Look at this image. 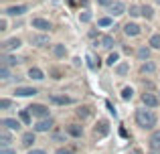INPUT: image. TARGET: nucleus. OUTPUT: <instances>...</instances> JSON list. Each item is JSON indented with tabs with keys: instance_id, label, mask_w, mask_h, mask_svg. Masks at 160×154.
I'll return each mask as SVG.
<instances>
[{
	"instance_id": "nucleus-1",
	"label": "nucleus",
	"mask_w": 160,
	"mask_h": 154,
	"mask_svg": "<svg viewBox=\"0 0 160 154\" xmlns=\"http://www.w3.org/2000/svg\"><path fill=\"white\" fill-rule=\"evenodd\" d=\"M136 124L144 130H152L154 124H156V116H154L152 110H136Z\"/></svg>"
},
{
	"instance_id": "nucleus-2",
	"label": "nucleus",
	"mask_w": 160,
	"mask_h": 154,
	"mask_svg": "<svg viewBox=\"0 0 160 154\" xmlns=\"http://www.w3.org/2000/svg\"><path fill=\"white\" fill-rule=\"evenodd\" d=\"M28 112H31L32 116H37V118H49V107L43 106V103H32V106L28 107Z\"/></svg>"
},
{
	"instance_id": "nucleus-3",
	"label": "nucleus",
	"mask_w": 160,
	"mask_h": 154,
	"mask_svg": "<svg viewBox=\"0 0 160 154\" xmlns=\"http://www.w3.org/2000/svg\"><path fill=\"white\" fill-rule=\"evenodd\" d=\"M49 102L55 103V106H69V103H73V97H69V95L51 93V95H49Z\"/></svg>"
},
{
	"instance_id": "nucleus-4",
	"label": "nucleus",
	"mask_w": 160,
	"mask_h": 154,
	"mask_svg": "<svg viewBox=\"0 0 160 154\" xmlns=\"http://www.w3.org/2000/svg\"><path fill=\"white\" fill-rule=\"evenodd\" d=\"M20 45H22V41H20L18 37H12V39H6L2 45H0V47H2L4 53H8V51H14V49H18Z\"/></svg>"
},
{
	"instance_id": "nucleus-5",
	"label": "nucleus",
	"mask_w": 160,
	"mask_h": 154,
	"mask_svg": "<svg viewBox=\"0 0 160 154\" xmlns=\"http://www.w3.org/2000/svg\"><path fill=\"white\" fill-rule=\"evenodd\" d=\"M53 128V120L51 118H41L35 124V132H49Z\"/></svg>"
},
{
	"instance_id": "nucleus-6",
	"label": "nucleus",
	"mask_w": 160,
	"mask_h": 154,
	"mask_svg": "<svg viewBox=\"0 0 160 154\" xmlns=\"http://www.w3.org/2000/svg\"><path fill=\"white\" fill-rule=\"evenodd\" d=\"M27 10H28V6H24V4H16V6H8L6 8V14L8 16H20V14H24Z\"/></svg>"
},
{
	"instance_id": "nucleus-7",
	"label": "nucleus",
	"mask_w": 160,
	"mask_h": 154,
	"mask_svg": "<svg viewBox=\"0 0 160 154\" xmlns=\"http://www.w3.org/2000/svg\"><path fill=\"white\" fill-rule=\"evenodd\" d=\"M142 103H144L146 107H156L160 103V99L154 93H144V95H142Z\"/></svg>"
},
{
	"instance_id": "nucleus-8",
	"label": "nucleus",
	"mask_w": 160,
	"mask_h": 154,
	"mask_svg": "<svg viewBox=\"0 0 160 154\" xmlns=\"http://www.w3.org/2000/svg\"><path fill=\"white\" fill-rule=\"evenodd\" d=\"M93 134L98 136V138H102V136H108V134H109V124L106 122V120H102V122H99L98 126H95Z\"/></svg>"
},
{
	"instance_id": "nucleus-9",
	"label": "nucleus",
	"mask_w": 160,
	"mask_h": 154,
	"mask_svg": "<svg viewBox=\"0 0 160 154\" xmlns=\"http://www.w3.org/2000/svg\"><path fill=\"white\" fill-rule=\"evenodd\" d=\"M140 31H142V28L138 27L136 22H128V24H124V32H126L128 37H138V35H140Z\"/></svg>"
},
{
	"instance_id": "nucleus-10",
	"label": "nucleus",
	"mask_w": 160,
	"mask_h": 154,
	"mask_svg": "<svg viewBox=\"0 0 160 154\" xmlns=\"http://www.w3.org/2000/svg\"><path fill=\"white\" fill-rule=\"evenodd\" d=\"M14 93L18 95V97H31V95L39 93V91H37L35 87H16V89H14Z\"/></svg>"
},
{
	"instance_id": "nucleus-11",
	"label": "nucleus",
	"mask_w": 160,
	"mask_h": 154,
	"mask_svg": "<svg viewBox=\"0 0 160 154\" xmlns=\"http://www.w3.org/2000/svg\"><path fill=\"white\" fill-rule=\"evenodd\" d=\"M31 43L37 47H45L49 45V35H31Z\"/></svg>"
},
{
	"instance_id": "nucleus-12",
	"label": "nucleus",
	"mask_w": 160,
	"mask_h": 154,
	"mask_svg": "<svg viewBox=\"0 0 160 154\" xmlns=\"http://www.w3.org/2000/svg\"><path fill=\"white\" fill-rule=\"evenodd\" d=\"M31 24H32V28H39V31H49L51 28V22L45 18H32Z\"/></svg>"
},
{
	"instance_id": "nucleus-13",
	"label": "nucleus",
	"mask_w": 160,
	"mask_h": 154,
	"mask_svg": "<svg viewBox=\"0 0 160 154\" xmlns=\"http://www.w3.org/2000/svg\"><path fill=\"white\" fill-rule=\"evenodd\" d=\"M35 142H37V138H35V132H27V134H22V140H20V144H22L24 148H31Z\"/></svg>"
},
{
	"instance_id": "nucleus-14",
	"label": "nucleus",
	"mask_w": 160,
	"mask_h": 154,
	"mask_svg": "<svg viewBox=\"0 0 160 154\" xmlns=\"http://www.w3.org/2000/svg\"><path fill=\"white\" fill-rule=\"evenodd\" d=\"M2 126L8 128V130H16V132L20 130V122H18V120H12V118H4L2 120Z\"/></svg>"
},
{
	"instance_id": "nucleus-15",
	"label": "nucleus",
	"mask_w": 160,
	"mask_h": 154,
	"mask_svg": "<svg viewBox=\"0 0 160 154\" xmlns=\"http://www.w3.org/2000/svg\"><path fill=\"white\" fill-rule=\"evenodd\" d=\"M124 10H126V4L124 2H112V6H109V12H112L113 16L124 14Z\"/></svg>"
},
{
	"instance_id": "nucleus-16",
	"label": "nucleus",
	"mask_w": 160,
	"mask_h": 154,
	"mask_svg": "<svg viewBox=\"0 0 160 154\" xmlns=\"http://www.w3.org/2000/svg\"><path fill=\"white\" fill-rule=\"evenodd\" d=\"M67 134H71L73 138H81L83 128H81V126H77V124H69V126H67Z\"/></svg>"
},
{
	"instance_id": "nucleus-17",
	"label": "nucleus",
	"mask_w": 160,
	"mask_h": 154,
	"mask_svg": "<svg viewBox=\"0 0 160 154\" xmlns=\"http://www.w3.org/2000/svg\"><path fill=\"white\" fill-rule=\"evenodd\" d=\"M85 59H87V67H89L91 71H95V69H99V59H98V57L93 55V53H87V57H85Z\"/></svg>"
},
{
	"instance_id": "nucleus-18",
	"label": "nucleus",
	"mask_w": 160,
	"mask_h": 154,
	"mask_svg": "<svg viewBox=\"0 0 160 154\" xmlns=\"http://www.w3.org/2000/svg\"><path fill=\"white\" fill-rule=\"evenodd\" d=\"M150 148L152 150H160V130H156V132H152V136H150Z\"/></svg>"
},
{
	"instance_id": "nucleus-19",
	"label": "nucleus",
	"mask_w": 160,
	"mask_h": 154,
	"mask_svg": "<svg viewBox=\"0 0 160 154\" xmlns=\"http://www.w3.org/2000/svg\"><path fill=\"white\" fill-rule=\"evenodd\" d=\"M98 43L102 45L103 49H112V47H113V37L103 35V37H99V39H98Z\"/></svg>"
},
{
	"instance_id": "nucleus-20",
	"label": "nucleus",
	"mask_w": 160,
	"mask_h": 154,
	"mask_svg": "<svg viewBox=\"0 0 160 154\" xmlns=\"http://www.w3.org/2000/svg\"><path fill=\"white\" fill-rule=\"evenodd\" d=\"M28 77H31V79H37V81H41V79H45V73L41 71L39 67H31V69H28Z\"/></svg>"
},
{
	"instance_id": "nucleus-21",
	"label": "nucleus",
	"mask_w": 160,
	"mask_h": 154,
	"mask_svg": "<svg viewBox=\"0 0 160 154\" xmlns=\"http://www.w3.org/2000/svg\"><path fill=\"white\" fill-rule=\"evenodd\" d=\"M0 61H2V65H8V67H12V65L20 63V59H16V57H10V55H4Z\"/></svg>"
},
{
	"instance_id": "nucleus-22",
	"label": "nucleus",
	"mask_w": 160,
	"mask_h": 154,
	"mask_svg": "<svg viewBox=\"0 0 160 154\" xmlns=\"http://www.w3.org/2000/svg\"><path fill=\"white\" fill-rule=\"evenodd\" d=\"M53 53H55V57H65L67 55L65 45H55V47H53Z\"/></svg>"
},
{
	"instance_id": "nucleus-23",
	"label": "nucleus",
	"mask_w": 160,
	"mask_h": 154,
	"mask_svg": "<svg viewBox=\"0 0 160 154\" xmlns=\"http://www.w3.org/2000/svg\"><path fill=\"white\" fill-rule=\"evenodd\" d=\"M154 69H156V65L152 63V61H146V63H142V67H140V71L142 73H152Z\"/></svg>"
},
{
	"instance_id": "nucleus-24",
	"label": "nucleus",
	"mask_w": 160,
	"mask_h": 154,
	"mask_svg": "<svg viewBox=\"0 0 160 154\" xmlns=\"http://www.w3.org/2000/svg\"><path fill=\"white\" fill-rule=\"evenodd\" d=\"M128 63H120V65H118V67H116V73H118V75H120V77H124L126 75V73H128Z\"/></svg>"
},
{
	"instance_id": "nucleus-25",
	"label": "nucleus",
	"mask_w": 160,
	"mask_h": 154,
	"mask_svg": "<svg viewBox=\"0 0 160 154\" xmlns=\"http://www.w3.org/2000/svg\"><path fill=\"white\" fill-rule=\"evenodd\" d=\"M10 144V134L8 132H0V146H8Z\"/></svg>"
},
{
	"instance_id": "nucleus-26",
	"label": "nucleus",
	"mask_w": 160,
	"mask_h": 154,
	"mask_svg": "<svg viewBox=\"0 0 160 154\" xmlns=\"http://www.w3.org/2000/svg\"><path fill=\"white\" fill-rule=\"evenodd\" d=\"M142 16H144V18H152L154 16V10H152V6H142Z\"/></svg>"
},
{
	"instance_id": "nucleus-27",
	"label": "nucleus",
	"mask_w": 160,
	"mask_h": 154,
	"mask_svg": "<svg viewBox=\"0 0 160 154\" xmlns=\"http://www.w3.org/2000/svg\"><path fill=\"white\" fill-rule=\"evenodd\" d=\"M132 95H134L132 87H124V89H122V99H132Z\"/></svg>"
},
{
	"instance_id": "nucleus-28",
	"label": "nucleus",
	"mask_w": 160,
	"mask_h": 154,
	"mask_svg": "<svg viewBox=\"0 0 160 154\" xmlns=\"http://www.w3.org/2000/svg\"><path fill=\"white\" fill-rule=\"evenodd\" d=\"M31 112H28V107H27V110H22V112H20V120H22V122L24 124H31Z\"/></svg>"
},
{
	"instance_id": "nucleus-29",
	"label": "nucleus",
	"mask_w": 160,
	"mask_h": 154,
	"mask_svg": "<svg viewBox=\"0 0 160 154\" xmlns=\"http://www.w3.org/2000/svg\"><path fill=\"white\" fill-rule=\"evenodd\" d=\"M0 79H10V71H8V65H0Z\"/></svg>"
},
{
	"instance_id": "nucleus-30",
	"label": "nucleus",
	"mask_w": 160,
	"mask_h": 154,
	"mask_svg": "<svg viewBox=\"0 0 160 154\" xmlns=\"http://www.w3.org/2000/svg\"><path fill=\"white\" fill-rule=\"evenodd\" d=\"M150 45H152V49H160V35L150 37Z\"/></svg>"
},
{
	"instance_id": "nucleus-31",
	"label": "nucleus",
	"mask_w": 160,
	"mask_h": 154,
	"mask_svg": "<svg viewBox=\"0 0 160 154\" xmlns=\"http://www.w3.org/2000/svg\"><path fill=\"white\" fill-rule=\"evenodd\" d=\"M138 57H140V59H148V57H150V51H148L146 47L138 49Z\"/></svg>"
},
{
	"instance_id": "nucleus-32",
	"label": "nucleus",
	"mask_w": 160,
	"mask_h": 154,
	"mask_svg": "<svg viewBox=\"0 0 160 154\" xmlns=\"http://www.w3.org/2000/svg\"><path fill=\"white\" fill-rule=\"evenodd\" d=\"M142 14V6H130V16H140Z\"/></svg>"
},
{
	"instance_id": "nucleus-33",
	"label": "nucleus",
	"mask_w": 160,
	"mask_h": 154,
	"mask_svg": "<svg viewBox=\"0 0 160 154\" xmlns=\"http://www.w3.org/2000/svg\"><path fill=\"white\" fill-rule=\"evenodd\" d=\"M113 20L109 18V16H103V18H99V27H109Z\"/></svg>"
},
{
	"instance_id": "nucleus-34",
	"label": "nucleus",
	"mask_w": 160,
	"mask_h": 154,
	"mask_svg": "<svg viewBox=\"0 0 160 154\" xmlns=\"http://www.w3.org/2000/svg\"><path fill=\"white\" fill-rule=\"evenodd\" d=\"M118 59H120V55H118V53H112V55L108 57V65H113Z\"/></svg>"
},
{
	"instance_id": "nucleus-35",
	"label": "nucleus",
	"mask_w": 160,
	"mask_h": 154,
	"mask_svg": "<svg viewBox=\"0 0 160 154\" xmlns=\"http://www.w3.org/2000/svg\"><path fill=\"white\" fill-rule=\"evenodd\" d=\"M79 18H81V22H89V20H91V12H83Z\"/></svg>"
},
{
	"instance_id": "nucleus-36",
	"label": "nucleus",
	"mask_w": 160,
	"mask_h": 154,
	"mask_svg": "<svg viewBox=\"0 0 160 154\" xmlns=\"http://www.w3.org/2000/svg\"><path fill=\"white\" fill-rule=\"evenodd\" d=\"M0 154H16L12 148H8V146H0Z\"/></svg>"
},
{
	"instance_id": "nucleus-37",
	"label": "nucleus",
	"mask_w": 160,
	"mask_h": 154,
	"mask_svg": "<svg viewBox=\"0 0 160 154\" xmlns=\"http://www.w3.org/2000/svg\"><path fill=\"white\" fill-rule=\"evenodd\" d=\"M10 107V99H0V110H6Z\"/></svg>"
},
{
	"instance_id": "nucleus-38",
	"label": "nucleus",
	"mask_w": 160,
	"mask_h": 154,
	"mask_svg": "<svg viewBox=\"0 0 160 154\" xmlns=\"http://www.w3.org/2000/svg\"><path fill=\"white\" fill-rule=\"evenodd\" d=\"M77 114H79V116H83V118H87V116H89V107H81Z\"/></svg>"
},
{
	"instance_id": "nucleus-39",
	"label": "nucleus",
	"mask_w": 160,
	"mask_h": 154,
	"mask_svg": "<svg viewBox=\"0 0 160 154\" xmlns=\"http://www.w3.org/2000/svg\"><path fill=\"white\" fill-rule=\"evenodd\" d=\"M98 2L102 4V6H112V2H113V0H98Z\"/></svg>"
},
{
	"instance_id": "nucleus-40",
	"label": "nucleus",
	"mask_w": 160,
	"mask_h": 154,
	"mask_svg": "<svg viewBox=\"0 0 160 154\" xmlns=\"http://www.w3.org/2000/svg\"><path fill=\"white\" fill-rule=\"evenodd\" d=\"M57 154H73V152H71L69 148H59V150H57Z\"/></svg>"
},
{
	"instance_id": "nucleus-41",
	"label": "nucleus",
	"mask_w": 160,
	"mask_h": 154,
	"mask_svg": "<svg viewBox=\"0 0 160 154\" xmlns=\"http://www.w3.org/2000/svg\"><path fill=\"white\" fill-rule=\"evenodd\" d=\"M0 31H6V18L0 20Z\"/></svg>"
},
{
	"instance_id": "nucleus-42",
	"label": "nucleus",
	"mask_w": 160,
	"mask_h": 154,
	"mask_svg": "<svg viewBox=\"0 0 160 154\" xmlns=\"http://www.w3.org/2000/svg\"><path fill=\"white\" fill-rule=\"evenodd\" d=\"M108 110H109V112H112V114H113V116H116V110H113V106H112V103H109V102H108Z\"/></svg>"
},
{
	"instance_id": "nucleus-43",
	"label": "nucleus",
	"mask_w": 160,
	"mask_h": 154,
	"mask_svg": "<svg viewBox=\"0 0 160 154\" xmlns=\"http://www.w3.org/2000/svg\"><path fill=\"white\" fill-rule=\"evenodd\" d=\"M28 154H47V152H45V150H31Z\"/></svg>"
},
{
	"instance_id": "nucleus-44",
	"label": "nucleus",
	"mask_w": 160,
	"mask_h": 154,
	"mask_svg": "<svg viewBox=\"0 0 160 154\" xmlns=\"http://www.w3.org/2000/svg\"><path fill=\"white\" fill-rule=\"evenodd\" d=\"M132 154H142V150H138V148H134V150H132Z\"/></svg>"
},
{
	"instance_id": "nucleus-45",
	"label": "nucleus",
	"mask_w": 160,
	"mask_h": 154,
	"mask_svg": "<svg viewBox=\"0 0 160 154\" xmlns=\"http://www.w3.org/2000/svg\"><path fill=\"white\" fill-rule=\"evenodd\" d=\"M152 154H158V150H154V152H152Z\"/></svg>"
},
{
	"instance_id": "nucleus-46",
	"label": "nucleus",
	"mask_w": 160,
	"mask_h": 154,
	"mask_svg": "<svg viewBox=\"0 0 160 154\" xmlns=\"http://www.w3.org/2000/svg\"><path fill=\"white\" fill-rule=\"evenodd\" d=\"M156 4H160V0H156Z\"/></svg>"
}]
</instances>
